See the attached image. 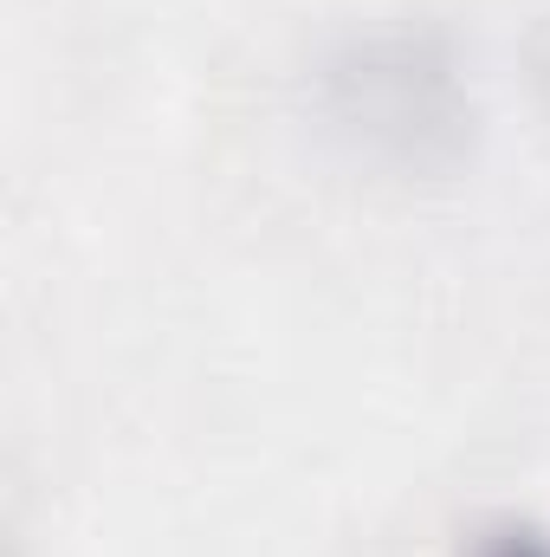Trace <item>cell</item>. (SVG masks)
I'll list each match as a JSON object with an SVG mask.
<instances>
[{
    "mask_svg": "<svg viewBox=\"0 0 550 557\" xmlns=\"http://www.w3.org/2000/svg\"><path fill=\"white\" fill-rule=\"evenodd\" d=\"M460 557H550V532L525 525V519H492L466 539Z\"/></svg>",
    "mask_w": 550,
    "mask_h": 557,
    "instance_id": "7a4b0ae2",
    "label": "cell"
},
{
    "mask_svg": "<svg viewBox=\"0 0 550 557\" xmlns=\"http://www.w3.org/2000/svg\"><path fill=\"white\" fill-rule=\"evenodd\" d=\"M317 104L337 131L396 162H440L466 137L453 52L414 26H383L330 46L317 65Z\"/></svg>",
    "mask_w": 550,
    "mask_h": 557,
    "instance_id": "6da1fadb",
    "label": "cell"
}]
</instances>
